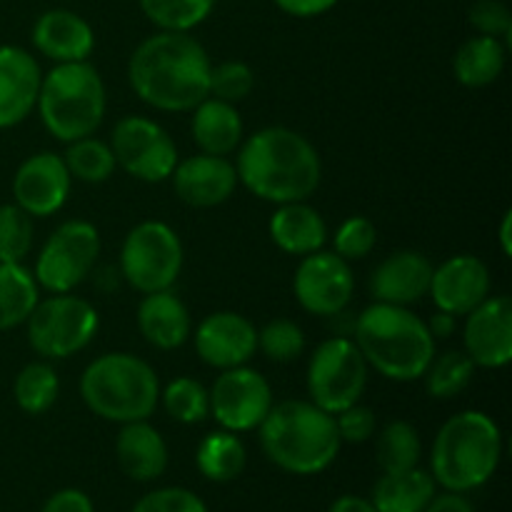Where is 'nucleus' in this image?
Returning <instances> with one entry per match:
<instances>
[{
  "mask_svg": "<svg viewBox=\"0 0 512 512\" xmlns=\"http://www.w3.org/2000/svg\"><path fill=\"white\" fill-rule=\"evenodd\" d=\"M138 328L158 350H175L190 338V313L183 300L170 290L148 293L138 305Z\"/></svg>",
  "mask_w": 512,
  "mask_h": 512,
  "instance_id": "nucleus-24",
  "label": "nucleus"
},
{
  "mask_svg": "<svg viewBox=\"0 0 512 512\" xmlns=\"http://www.w3.org/2000/svg\"><path fill=\"white\" fill-rule=\"evenodd\" d=\"M35 50L53 63H83L95 48V33L83 15L65 8L45 10L30 33Z\"/></svg>",
  "mask_w": 512,
  "mask_h": 512,
  "instance_id": "nucleus-22",
  "label": "nucleus"
},
{
  "mask_svg": "<svg viewBox=\"0 0 512 512\" xmlns=\"http://www.w3.org/2000/svg\"><path fill=\"white\" fill-rule=\"evenodd\" d=\"M210 393V415L230 433L255 430L273 408L270 383L245 365L223 370L213 383Z\"/></svg>",
  "mask_w": 512,
  "mask_h": 512,
  "instance_id": "nucleus-13",
  "label": "nucleus"
},
{
  "mask_svg": "<svg viewBox=\"0 0 512 512\" xmlns=\"http://www.w3.org/2000/svg\"><path fill=\"white\" fill-rule=\"evenodd\" d=\"M503 455V435L480 410H463L438 430L433 443V480L448 493H470L495 475Z\"/></svg>",
  "mask_w": 512,
  "mask_h": 512,
  "instance_id": "nucleus-5",
  "label": "nucleus"
},
{
  "mask_svg": "<svg viewBox=\"0 0 512 512\" xmlns=\"http://www.w3.org/2000/svg\"><path fill=\"white\" fill-rule=\"evenodd\" d=\"M245 463H248L245 445L230 430H215V433L205 435L195 453V465H198L200 475L213 483L235 480L245 470Z\"/></svg>",
  "mask_w": 512,
  "mask_h": 512,
  "instance_id": "nucleus-30",
  "label": "nucleus"
},
{
  "mask_svg": "<svg viewBox=\"0 0 512 512\" xmlns=\"http://www.w3.org/2000/svg\"><path fill=\"white\" fill-rule=\"evenodd\" d=\"M435 498L433 475L420 468L383 473L373 488L370 503L378 512H423Z\"/></svg>",
  "mask_w": 512,
  "mask_h": 512,
  "instance_id": "nucleus-27",
  "label": "nucleus"
},
{
  "mask_svg": "<svg viewBox=\"0 0 512 512\" xmlns=\"http://www.w3.org/2000/svg\"><path fill=\"white\" fill-rule=\"evenodd\" d=\"M260 430V448L273 465L293 475H318L340 453L335 418L310 400H285L270 408Z\"/></svg>",
  "mask_w": 512,
  "mask_h": 512,
  "instance_id": "nucleus-4",
  "label": "nucleus"
},
{
  "mask_svg": "<svg viewBox=\"0 0 512 512\" xmlns=\"http://www.w3.org/2000/svg\"><path fill=\"white\" fill-rule=\"evenodd\" d=\"M470 23L480 30V35L510 38V10L505 8V3H500V0H478V3L470 8Z\"/></svg>",
  "mask_w": 512,
  "mask_h": 512,
  "instance_id": "nucleus-43",
  "label": "nucleus"
},
{
  "mask_svg": "<svg viewBox=\"0 0 512 512\" xmlns=\"http://www.w3.org/2000/svg\"><path fill=\"white\" fill-rule=\"evenodd\" d=\"M475 365L465 355V350H445L443 355H433L428 370L423 373L425 390L438 400H450L463 393L473 383Z\"/></svg>",
  "mask_w": 512,
  "mask_h": 512,
  "instance_id": "nucleus-34",
  "label": "nucleus"
},
{
  "mask_svg": "<svg viewBox=\"0 0 512 512\" xmlns=\"http://www.w3.org/2000/svg\"><path fill=\"white\" fill-rule=\"evenodd\" d=\"M428 330L433 338H448V335H453V330H455V315L438 310V313L430 318Z\"/></svg>",
  "mask_w": 512,
  "mask_h": 512,
  "instance_id": "nucleus-48",
  "label": "nucleus"
},
{
  "mask_svg": "<svg viewBox=\"0 0 512 512\" xmlns=\"http://www.w3.org/2000/svg\"><path fill=\"white\" fill-rule=\"evenodd\" d=\"M195 353L205 365L218 370L240 368L258 350V328L245 315L220 310L195 328Z\"/></svg>",
  "mask_w": 512,
  "mask_h": 512,
  "instance_id": "nucleus-17",
  "label": "nucleus"
},
{
  "mask_svg": "<svg viewBox=\"0 0 512 512\" xmlns=\"http://www.w3.org/2000/svg\"><path fill=\"white\" fill-rule=\"evenodd\" d=\"M165 410L183 425L203 423L210 415V393L193 378H175L160 393Z\"/></svg>",
  "mask_w": 512,
  "mask_h": 512,
  "instance_id": "nucleus-36",
  "label": "nucleus"
},
{
  "mask_svg": "<svg viewBox=\"0 0 512 512\" xmlns=\"http://www.w3.org/2000/svg\"><path fill=\"white\" fill-rule=\"evenodd\" d=\"M465 355L475 368H505L512 360V300L508 295L485 298L465 315Z\"/></svg>",
  "mask_w": 512,
  "mask_h": 512,
  "instance_id": "nucleus-15",
  "label": "nucleus"
},
{
  "mask_svg": "<svg viewBox=\"0 0 512 512\" xmlns=\"http://www.w3.org/2000/svg\"><path fill=\"white\" fill-rule=\"evenodd\" d=\"M108 145L115 163L143 183H163L178 165V148L168 130L143 115L120 118Z\"/></svg>",
  "mask_w": 512,
  "mask_h": 512,
  "instance_id": "nucleus-12",
  "label": "nucleus"
},
{
  "mask_svg": "<svg viewBox=\"0 0 512 512\" xmlns=\"http://www.w3.org/2000/svg\"><path fill=\"white\" fill-rule=\"evenodd\" d=\"M70 183L73 178L60 155L35 153L25 158L13 175L15 205H20L30 218H48L65 205Z\"/></svg>",
  "mask_w": 512,
  "mask_h": 512,
  "instance_id": "nucleus-16",
  "label": "nucleus"
},
{
  "mask_svg": "<svg viewBox=\"0 0 512 512\" xmlns=\"http://www.w3.org/2000/svg\"><path fill=\"white\" fill-rule=\"evenodd\" d=\"M510 225H512V213L503 215V223H500V248H503L505 255L512 253V238H510Z\"/></svg>",
  "mask_w": 512,
  "mask_h": 512,
  "instance_id": "nucleus-49",
  "label": "nucleus"
},
{
  "mask_svg": "<svg viewBox=\"0 0 512 512\" xmlns=\"http://www.w3.org/2000/svg\"><path fill=\"white\" fill-rule=\"evenodd\" d=\"M175 195L190 208H215L233 198L238 188L235 165L223 155H190L173 170Z\"/></svg>",
  "mask_w": 512,
  "mask_h": 512,
  "instance_id": "nucleus-19",
  "label": "nucleus"
},
{
  "mask_svg": "<svg viewBox=\"0 0 512 512\" xmlns=\"http://www.w3.org/2000/svg\"><path fill=\"white\" fill-rule=\"evenodd\" d=\"M238 183L255 198L285 205L308 200L318 190L323 165L318 150L295 130L273 125L245 140L235 160Z\"/></svg>",
  "mask_w": 512,
  "mask_h": 512,
  "instance_id": "nucleus-2",
  "label": "nucleus"
},
{
  "mask_svg": "<svg viewBox=\"0 0 512 512\" xmlns=\"http://www.w3.org/2000/svg\"><path fill=\"white\" fill-rule=\"evenodd\" d=\"M183 270V243L170 225L145 220L135 225L120 248V273L138 293L170 290Z\"/></svg>",
  "mask_w": 512,
  "mask_h": 512,
  "instance_id": "nucleus-9",
  "label": "nucleus"
},
{
  "mask_svg": "<svg viewBox=\"0 0 512 512\" xmlns=\"http://www.w3.org/2000/svg\"><path fill=\"white\" fill-rule=\"evenodd\" d=\"M40 512H95V508H93V500H90L83 490L68 488L55 493L53 498L43 505V510Z\"/></svg>",
  "mask_w": 512,
  "mask_h": 512,
  "instance_id": "nucleus-44",
  "label": "nucleus"
},
{
  "mask_svg": "<svg viewBox=\"0 0 512 512\" xmlns=\"http://www.w3.org/2000/svg\"><path fill=\"white\" fill-rule=\"evenodd\" d=\"M420 453H423V445H420L418 430L405 420H393L385 425L375 445L383 473H403V470L418 468Z\"/></svg>",
  "mask_w": 512,
  "mask_h": 512,
  "instance_id": "nucleus-33",
  "label": "nucleus"
},
{
  "mask_svg": "<svg viewBox=\"0 0 512 512\" xmlns=\"http://www.w3.org/2000/svg\"><path fill=\"white\" fill-rule=\"evenodd\" d=\"M375 240H378V230L363 215H353L345 223H340V228L333 235V248L340 258L360 260L365 255H370V250L375 248Z\"/></svg>",
  "mask_w": 512,
  "mask_h": 512,
  "instance_id": "nucleus-40",
  "label": "nucleus"
},
{
  "mask_svg": "<svg viewBox=\"0 0 512 512\" xmlns=\"http://www.w3.org/2000/svg\"><path fill=\"white\" fill-rule=\"evenodd\" d=\"M335 418V428H338V435L343 443H368L375 435V413L365 405L355 403L350 408L340 410Z\"/></svg>",
  "mask_w": 512,
  "mask_h": 512,
  "instance_id": "nucleus-42",
  "label": "nucleus"
},
{
  "mask_svg": "<svg viewBox=\"0 0 512 512\" xmlns=\"http://www.w3.org/2000/svg\"><path fill=\"white\" fill-rule=\"evenodd\" d=\"M60 393V380L53 365L28 363L13 383V398L18 408L28 415H43L55 405Z\"/></svg>",
  "mask_w": 512,
  "mask_h": 512,
  "instance_id": "nucleus-31",
  "label": "nucleus"
},
{
  "mask_svg": "<svg viewBox=\"0 0 512 512\" xmlns=\"http://www.w3.org/2000/svg\"><path fill=\"white\" fill-rule=\"evenodd\" d=\"M355 278L350 263L338 253L303 255L293 278V293L300 308L313 315H340L353 298Z\"/></svg>",
  "mask_w": 512,
  "mask_h": 512,
  "instance_id": "nucleus-14",
  "label": "nucleus"
},
{
  "mask_svg": "<svg viewBox=\"0 0 512 512\" xmlns=\"http://www.w3.org/2000/svg\"><path fill=\"white\" fill-rule=\"evenodd\" d=\"M423 512H475L473 505L463 498V493L435 495Z\"/></svg>",
  "mask_w": 512,
  "mask_h": 512,
  "instance_id": "nucleus-46",
  "label": "nucleus"
},
{
  "mask_svg": "<svg viewBox=\"0 0 512 512\" xmlns=\"http://www.w3.org/2000/svg\"><path fill=\"white\" fill-rule=\"evenodd\" d=\"M433 263L418 250H398L388 255L370 275V293L375 303L408 308L428 295Z\"/></svg>",
  "mask_w": 512,
  "mask_h": 512,
  "instance_id": "nucleus-21",
  "label": "nucleus"
},
{
  "mask_svg": "<svg viewBox=\"0 0 512 512\" xmlns=\"http://www.w3.org/2000/svg\"><path fill=\"white\" fill-rule=\"evenodd\" d=\"M145 18L160 30L190 33L215 8V0H138Z\"/></svg>",
  "mask_w": 512,
  "mask_h": 512,
  "instance_id": "nucleus-35",
  "label": "nucleus"
},
{
  "mask_svg": "<svg viewBox=\"0 0 512 512\" xmlns=\"http://www.w3.org/2000/svg\"><path fill=\"white\" fill-rule=\"evenodd\" d=\"M328 512H378V510H375V505L370 503V500L358 498V495H343V498H338L333 505H330Z\"/></svg>",
  "mask_w": 512,
  "mask_h": 512,
  "instance_id": "nucleus-47",
  "label": "nucleus"
},
{
  "mask_svg": "<svg viewBox=\"0 0 512 512\" xmlns=\"http://www.w3.org/2000/svg\"><path fill=\"white\" fill-rule=\"evenodd\" d=\"M258 350L273 363H293L305 353V333L298 323L288 318L270 320L258 330Z\"/></svg>",
  "mask_w": 512,
  "mask_h": 512,
  "instance_id": "nucleus-38",
  "label": "nucleus"
},
{
  "mask_svg": "<svg viewBox=\"0 0 512 512\" xmlns=\"http://www.w3.org/2000/svg\"><path fill=\"white\" fill-rule=\"evenodd\" d=\"M35 108H38L45 130L63 143L88 138L103 123V78L88 60L55 65L40 80Z\"/></svg>",
  "mask_w": 512,
  "mask_h": 512,
  "instance_id": "nucleus-7",
  "label": "nucleus"
},
{
  "mask_svg": "<svg viewBox=\"0 0 512 512\" xmlns=\"http://www.w3.org/2000/svg\"><path fill=\"white\" fill-rule=\"evenodd\" d=\"M63 163L68 168L70 178L80 180V183L98 185L110 180V175L115 173L118 163H115V155L110 150L108 143L93 138H80L68 143V150L63 155Z\"/></svg>",
  "mask_w": 512,
  "mask_h": 512,
  "instance_id": "nucleus-32",
  "label": "nucleus"
},
{
  "mask_svg": "<svg viewBox=\"0 0 512 512\" xmlns=\"http://www.w3.org/2000/svg\"><path fill=\"white\" fill-rule=\"evenodd\" d=\"M40 65L18 45H0V130L23 123L40 93Z\"/></svg>",
  "mask_w": 512,
  "mask_h": 512,
  "instance_id": "nucleus-20",
  "label": "nucleus"
},
{
  "mask_svg": "<svg viewBox=\"0 0 512 512\" xmlns=\"http://www.w3.org/2000/svg\"><path fill=\"white\" fill-rule=\"evenodd\" d=\"M270 240L288 255H310L323 250L328 240V225L323 215L305 200L285 203L273 213L268 223Z\"/></svg>",
  "mask_w": 512,
  "mask_h": 512,
  "instance_id": "nucleus-25",
  "label": "nucleus"
},
{
  "mask_svg": "<svg viewBox=\"0 0 512 512\" xmlns=\"http://www.w3.org/2000/svg\"><path fill=\"white\" fill-rule=\"evenodd\" d=\"M368 385V363L350 338H330L315 348L308 365L310 403L330 415L360 403Z\"/></svg>",
  "mask_w": 512,
  "mask_h": 512,
  "instance_id": "nucleus-10",
  "label": "nucleus"
},
{
  "mask_svg": "<svg viewBox=\"0 0 512 512\" xmlns=\"http://www.w3.org/2000/svg\"><path fill=\"white\" fill-rule=\"evenodd\" d=\"M133 512H208V508L193 490L160 488L143 495Z\"/></svg>",
  "mask_w": 512,
  "mask_h": 512,
  "instance_id": "nucleus-41",
  "label": "nucleus"
},
{
  "mask_svg": "<svg viewBox=\"0 0 512 512\" xmlns=\"http://www.w3.org/2000/svg\"><path fill=\"white\" fill-rule=\"evenodd\" d=\"M505 70V45L500 38L475 35L465 40L453 60V73L465 88H485L495 83Z\"/></svg>",
  "mask_w": 512,
  "mask_h": 512,
  "instance_id": "nucleus-28",
  "label": "nucleus"
},
{
  "mask_svg": "<svg viewBox=\"0 0 512 512\" xmlns=\"http://www.w3.org/2000/svg\"><path fill=\"white\" fill-rule=\"evenodd\" d=\"M428 295L435 308L450 315H468L490 298V270L475 255H455L433 268Z\"/></svg>",
  "mask_w": 512,
  "mask_h": 512,
  "instance_id": "nucleus-18",
  "label": "nucleus"
},
{
  "mask_svg": "<svg viewBox=\"0 0 512 512\" xmlns=\"http://www.w3.org/2000/svg\"><path fill=\"white\" fill-rule=\"evenodd\" d=\"M38 300L33 270L23 263H0V333L23 325Z\"/></svg>",
  "mask_w": 512,
  "mask_h": 512,
  "instance_id": "nucleus-29",
  "label": "nucleus"
},
{
  "mask_svg": "<svg viewBox=\"0 0 512 512\" xmlns=\"http://www.w3.org/2000/svg\"><path fill=\"white\" fill-rule=\"evenodd\" d=\"M193 140L198 143L200 153L223 155L228 158L233 150L240 148L243 140V120L233 103L218 98H205L193 110Z\"/></svg>",
  "mask_w": 512,
  "mask_h": 512,
  "instance_id": "nucleus-26",
  "label": "nucleus"
},
{
  "mask_svg": "<svg viewBox=\"0 0 512 512\" xmlns=\"http://www.w3.org/2000/svg\"><path fill=\"white\" fill-rule=\"evenodd\" d=\"M25 325H28V343L35 353L48 360H63L93 343L100 318L88 300L55 293L38 300Z\"/></svg>",
  "mask_w": 512,
  "mask_h": 512,
  "instance_id": "nucleus-8",
  "label": "nucleus"
},
{
  "mask_svg": "<svg viewBox=\"0 0 512 512\" xmlns=\"http://www.w3.org/2000/svg\"><path fill=\"white\" fill-rule=\"evenodd\" d=\"M273 3L293 18H315V15H323L335 8L338 0H273Z\"/></svg>",
  "mask_w": 512,
  "mask_h": 512,
  "instance_id": "nucleus-45",
  "label": "nucleus"
},
{
  "mask_svg": "<svg viewBox=\"0 0 512 512\" xmlns=\"http://www.w3.org/2000/svg\"><path fill=\"white\" fill-rule=\"evenodd\" d=\"M33 218L20 205H0V263H23L33 248Z\"/></svg>",
  "mask_w": 512,
  "mask_h": 512,
  "instance_id": "nucleus-37",
  "label": "nucleus"
},
{
  "mask_svg": "<svg viewBox=\"0 0 512 512\" xmlns=\"http://www.w3.org/2000/svg\"><path fill=\"white\" fill-rule=\"evenodd\" d=\"M115 458L130 480L150 483L168 468V445L148 420H135L120 428L115 438Z\"/></svg>",
  "mask_w": 512,
  "mask_h": 512,
  "instance_id": "nucleus-23",
  "label": "nucleus"
},
{
  "mask_svg": "<svg viewBox=\"0 0 512 512\" xmlns=\"http://www.w3.org/2000/svg\"><path fill=\"white\" fill-rule=\"evenodd\" d=\"M210 68L208 53L193 35L160 30L130 55L128 80L150 108L190 113L210 95Z\"/></svg>",
  "mask_w": 512,
  "mask_h": 512,
  "instance_id": "nucleus-1",
  "label": "nucleus"
},
{
  "mask_svg": "<svg viewBox=\"0 0 512 512\" xmlns=\"http://www.w3.org/2000/svg\"><path fill=\"white\" fill-rule=\"evenodd\" d=\"M355 345L368 368L395 383L420 380L435 355L428 323L400 305L373 303L355 320Z\"/></svg>",
  "mask_w": 512,
  "mask_h": 512,
  "instance_id": "nucleus-3",
  "label": "nucleus"
},
{
  "mask_svg": "<svg viewBox=\"0 0 512 512\" xmlns=\"http://www.w3.org/2000/svg\"><path fill=\"white\" fill-rule=\"evenodd\" d=\"M80 398L98 418L110 423L148 420L160 400L153 365L130 353H105L80 375Z\"/></svg>",
  "mask_w": 512,
  "mask_h": 512,
  "instance_id": "nucleus-6",
  "label": "nucleus"
},
{
  "mask_svg": "<svg viewBox=\"0 0 512 512\" xmlns=\"http://www.w3.org/2000/svg\"><path fill=\"white\" fill-rule=\"evenodd\" d=\"M100 255L98 228L88 220H68L45 240L33 278L48 293H73L95 268Z\"/></svg>",
  "mask_w": 512,
  "mask_h": 512,
  "instance_id": "nucleus-11",
  "label": "nucleus"
},
{
  "mask_svg": "<svg viewBox=\"0 0 512 512\" xmlns=\"http://www.w3.org/2000/svg\"><path fill=\"white\" fill-rule=\"evenodd\" d=\"M253 85V70H250V65L240 63V60H225V63L210 68V98L235 105L248 98Z\"/></svg>",
  "mask_w": 512,
  "mask_h": 512,
  "instance_id": "nucleus-39",
  "label": "nucleus"
}]
</instances>
